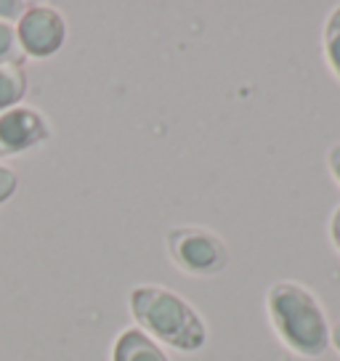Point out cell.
Here are the masks:
<instances>
[{"label":"cell","instance_id":"cell-2","mask_svg":"<svg viewBox=\"0 0 340 361\" xmlns=\"http://www.w3.org/2000/svg\"><path fill=\"white\" fill-rule=\"evenodd\" d=\"M130 314L136 319L141 332L149 338H157L170 348L194 353L207 343V327L202 316L186 303L181 295L159 284H138L130 290Z\"/></svg>","mask_w":340,"mask_h":361},{"label":"cell","instance_id":"cell-7","mask_svg":"<svg viewBox=\"0 0 340 361\" xmlns=\"http://www.w3.org/2000/svg\"><path fill=\"white\" fill-rule=\"evenodd\" d=\"M24 90H27V75L22 64H0V112L19 106Z\"/></svg>","mask_w":340,"mask_h":361},{"label":"cell","instance_id":"cell-9","mask_svg":"<svg viewBox=\"0 0 340 361\" xmlns=\"http://www.w3.org/2000/svg\"><path fill=\"white\" fill-rule=\"evenodd\" d=\"M24 51L19 45L16 24L0 19V64H22Z\"/></svg>","mask_w":340,"mask_h":361},{"label":"cell","instance_id":"cell-4","mask_svg":"<svg viewBox=\"0 0 340 361\" xmlns=\"http://www.w3.org/2000/svg\"><path fill=\"white\" fill-rule=\"evenodd\" d=\"M16 35H19V45H22L24 56L46 59L54 56L64 37H67V24L61 19V13L51 6H27L22 19L16 24Z\"/></svg>","mask_w":340,"mask_h":361},{"label":"cell","instance_id":"cell-8","mask_svg":"<svg viewBox=\"0 0 340 361\" xmlns=\"http://www.w3.org/2000/svg\"><path fill=\"white\" fill-rule=\"evenodd\" d=\"M322 48H324V61L332 69V75L340 80V6L332 8V13L322 30Z\"/></svg>","mask_w":340,"mask_h":361},{"label":"cell","instance_id":"cell-6","mask_svg":"<svg viewBox=\"0 0 340 361\" xmlns=\"http://www.w3.org/2000/svg\"><path fill=\"white\" fill-rule=\"evenodd\" d=\"M112 361H168L159 345L138 327L123 329L112 345Z\"/></svg>","mask_w":340,"mask_h":361},{"label":"cell","instance_id":"cell-5","mask_svg":"<svg viewBox=\"0 0 340 361\" xmlns=\"http://www.w3.org/2000/svg\"><path fill=\"white\" fill-rule=\"evenodd\" d=\"M51 138V125L32 106H11L0 112V157L40 147Z\"/></svg>","mask_w":340,"mask_h":361},{"label":"cell","instance_id":"cell-14","mask_svg":"<svg viewBox=\"0 0 340 361\" xmlns=\"http://www.w3.org/2000/svg\"><path fill=\"white\" fill-rule=\"evenodd\" d=\"M329 343H332V348L338 350V356H340V319L329 327Z\"/></svg>","mask_w":340,"mask_h":361},{"label":"cell","instance_id":"cell-1","mask_svg":"<svg viewBox=\"0 0 340 361\" xmlns=\"http://www.w3.org/2000/svg\"><path fill=\"white\" fill-rule=\"evenodd\" d=\"M266 314L284 348L317 359L329 348V324L319 298L293 279H279L266 290Z\"/></svg>","mask_w":340,"mask_h":361},{"label":"cell","instance_id":"cell-12","mask_svg":"<svg viewBox=\"0 0 340 361\" xmlns=\"http://www.w3.org/2000/svg\"><path fill=\"white\" fill-rule=\"evenodd\" d=\"M327 168H329V173H332V178L338 180V186H340V141L327 152Z\"/></svg>","mask_w":340,"mask_h":361},{"label":"cell","instance_id":"cell-10","mask_svg":"<svg viewBox=\"0 0 340 361\" xmlns=\"http://www.w3.org/2000/svg\"><path fill=\"white\" fill-rule=\"evenodd\" d=\"M16 186H19L16 173H13V170H8V168H0V202H6L8 197H13Z\"/></svg>","mask_w":340,"mask_h":361},{"label":"cell","instance_id":"cell-13","mask_svg":"<svg viewBox=\"0 0 340 361\" xmlns=\"http://www.w3.org/2000/svg\"><path fill=\"white\" fill-rule=\"evenodd\" d=\"M329 239H332V245L335 250L340 252V204L335 207V213L329 218Z\"/></svg>","mask_w":340,"mask_h":361},{"label":"cell","instance_id":"cell-11","mask_svg":"<svg viewBox=\"0 0 340 361\" xmlns=\"http://www.w3.org/2000/svg\"><path fill=\"white\" fill-rule=\"evenodd\" d=\"M24 8H27V6L19 3V0H0V19H6V22L22 19Z\"/></svg>","mask_w":340,"mask_h":361},{"label":"cell","instance_id":"cell-3","mask_svg":"<svg viewBox=\"0 0 340 361\" xmlns=\"http://www.w3.org/2000/svg\"><path fill=\"white\" fill-rule=\"evenodd\" d=\"M170 260L189 276H216L229 266V247L205 226H173L165 234Z\"/></svg>","mask_w":340,"mask_h":361}]
</instances>
